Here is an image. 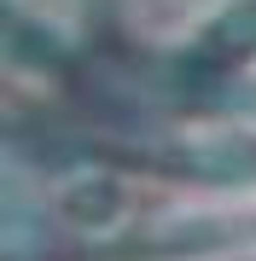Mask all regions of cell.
Masks as SVG:
<instances>
[{"instance_id":"6da1fadb","label":"cell","mask_w":256,"mask_h":261,"mask_svg":"<svg viewBox=\"0 0 256 261\" xmlns=\"http://www.w3.org/2000/svg\"><path fill=\"white\" fill-rule=\"evenodd\" d=\"M250 58H256V0H239L198 29V41L180 53V70H192V82H221L245 70Z\"/></svg>"},{"instance_id":"7a4b0ae2","label":"cell","mask_w":256,"mask_h":261,"mask_svg":"<svg viewBox=\"0 0 256 261\" xmlns=\"http://www.w3.org/2000/svg\"><path fill=\"white\" fill-rule=\"evenodd\" d=\"M163 163L175 174L216 180V186H256V134H204V140L163 145Z\"/></svg>"}]
</instances>
